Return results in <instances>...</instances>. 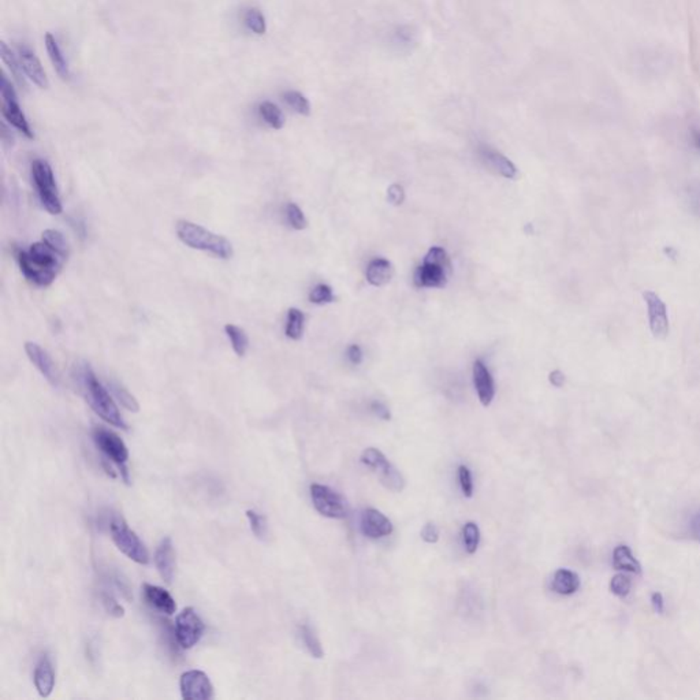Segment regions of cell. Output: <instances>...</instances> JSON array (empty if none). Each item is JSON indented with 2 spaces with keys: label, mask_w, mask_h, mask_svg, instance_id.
Instances as JSON below:
<instances>
[{
  "label": "cell",
  "mask_w": 700,
  "mask_h": 700,
  "mask_svg": "<svg viewBox=\"0 0 700 700\" xmlns=\"http://www.w3.org/2000/svg\"><path fill=\"white\" fill-rule=\"evenodd\" d=\"M68 257L56 252L46 241L31 245L28 251H18L17 261L22 275L38 288H48L61 273Z\"/></svg>",
  "instance_id": "1"
},
{
  "label": "cell",
  "mask_w": 700,
  "mask_h": 700,
  "mask_svg": "<svg viewBox=\"0 0 700 700\" xmlns=\"http://www.w3.org/2000/svg\"><path fill=\"white\" fill-rule=\"evenodd\" d=\"M75 380L78 382L81 394L92 410L108 424L127 429V424L122 417L111 392L98 379L90 365L86 362L80 364L75 367Z\"/></svg>",
  "instance_id": "2"
},
{
  "label": "cell",
  "mask_w": 700,
  "mask_h": 700,
  "mask_svg": "<svg viewBox=\"0 0 700 700\" xmlns=\"http://www.w3.org/2000/svg\"><path fill=\"white\" fill-rule=\"evenodd\" d=\"M177 237L192 249L208 252L215 257L227 260L233 256V245L223 236L215 234L197 223L190 221H178L175 226Z\"/></svg>",
  "instance_id": "3"
},
{
  "label": "cell",
  "mask_w": 700,
  "mask_h": 700,
  "mask_svg": "<svg viewBox=\"0 0 700 700\" xmlns=\"http://www.w3.org/2000/svg\"><path fill=\"white\" fill-rule=\"evenodd\" d=\"M451 264L442 248L434 246L428 251L424 263L414 273V285L417 288H444Z\"/></svg>",
  "instance_id": "4"
},
{
  "label": "cell",
  "mask_w": 700,
  "mask_h": 700,
  "mask_svg": "<svg viewBox=\"0 0 700 700\" xmlns=\"http://www.w3.org/2000/svg\"><path fill=\"white\" fill-rule=\"evenodd\" d=\"M110 533L114 545L123 553L127 558L136 564L147 565L150 563V553L136 532L129 528L127 523L122 516H113L110 521Z\"/></svg>",
  "instance_id": "5"
},
{
  "label": "cell",
  "mask_w": 700,
  "mask_h": 700,
  "mask_svg": "<svg viewBox=\"0 0 700 700\" xmlns=\"http://www.w3.org/2000/svg\"><path fill=\"white\" fill-rule=\"evenodd\" d=\"M32 178L37 196L44 209L48 211L51 215L62 214L63 207L51 166L46 160L36 159L32 163Z\"/></svg>",
  "instance_id": "6"
},
{
  "label": "cell",
  "mask_w": 700,
  "mask_h": 700,
  "mask_svg": "<svg viewBox=\"0 0 700 700\" xmlns=\"http://www.w3.org/2000/svg\"><path fill=\"white\" fill-rule=\"evenodd\" d=\"M367 468L375 472L380 483L390 491L401 493L405 489V479L386 456L376 447H367L360 457Z\"/></svg>",
  "instance_id": "7"
},
{
  "label": "cell",
  "mask_w": 700,
  "mask_h": 700,
  "mask_svg": "<svg viewBox=\"0 0 700 700\" xmlns=\"http://www.w3.org/2000/svg\"><path fill=\"white\" fill-rule=\"evenodd\" d=\"M92 438L96 447L103 453L107 461H113L118 465L120 475L126 483L130 481L129 479V469H127V460H129V450L126 447L125 442L120 439V437L107 429V428L98 426L92 431Z\"/></svg>",
  "instance_id": "8"
},
{
  "label": "cell",
  "mask_w": 700,
  "mask_h": 700,
  "mask_svg": "<svg viewBox=\"0 0 700 700\" xmlns=\"http://www.w3.org/2000/svg\"><path fill=\"white\" fill-rule=\"evenodd\" d=\"M309 491L316 512L335 520H341L348 516V503L335 490L323 484H312Z\"/></svg>",
  "instance_id": "9"
},
{
  "label": "cell",
  "mask_w": 700,
  "mask_h": 700,
  "mask_svg": "<svg viewBox=\"0 0 700 700\" xmlns=\"http://www.w3.org/2000/svg\"><path fill=\"white\" fill-rule=\"evenodd\" d=\"M205 625L193 607L184 609L175 620V639L181 649H193L203 637Z\"/></svg>",
  "instance_id": "10"
},
{
  "label": "cell",
  "mask_w": 700,
  "mask_h": 700,
  "mask_svg": "<svg viewBox=\"0 0 700 700\" xmlns=\"http://www.w3.org/2000/svg\"><path fill=\"white\" fill-rule=\"evenodd\" d=\"M181 696L185 700H209L215 698L214 685L202 670H188L179 679Z\"/></svg>",
  "instance_id": "11"
},
{
  "label": "cell",
  "mask_w": 700,
  "mask_h": 700,
  "mask_svg": "<svg viewBox=\"0 0 700 700\" xmlns=\"http://www.w3.org/2000/svg\"><path fill=\"white\" fill-rule=\"evenodd\" d=\"M643 298L647 304L649 310V330L652 335L658 340L667 338L669 334V316L667 304L655 291H647L643 293Z\"/></svg>",
  "instance_id": "12"
},
{
  "label": "cell",
  "mask_w": 700,
  "mask_h": 700,
  "mask_svg": "<svg viewBox=\"0 0 700 700\" xmlns=\"http://www.w3.org/2000/svg\"><path fill=\"white\" fill-rule=\"evenodd\" d=\"M25 352L28 355V359L31 360V362L40 371V374L44 376L53 387H58L61 382L59 372L48 352L36 342H25Z\"/></svg>",
  "instance_id": "13"
},
{
  "label": "cell",
  "mask_w": 700,
  "mask_h": 700,
  "mask_svg": "<svg viewBox=\"0 0 700 700\" xmlns=\"http://www.w3.org/2000/svg\"><path fill=\"white\" fill-rule=\"evenodd\" d=\"M360 530L370 539H382L393 533V523L377 509H367L361 514Z\"/></svg>",
  "instance_id": "14"
},
{
  "label": "cell",
  "mask_w": 700,
  "mask_h": 700,
  "mask_svg": "<svg viewBox=\"0 0 700 700\" xmlns=\"http://www.w3.org/2000/svg\"><path fill=\"white\" fill-rule=\"evenodd\" d=\"M155 566L164 583L171 584L175 573V550L170 536L162 539L159 546L156 547L154 557Z\"/></svg>",
  "instance_id": "15"
},
{
  "label": "cell",
  "mask_w": 700,
  "mask_h": 700,
  "mask_svg": "<svg viewBox=\"0 0 700 700\" xmlns=\"http://www.w3.org/2000/svg\"><path fill=\"white\" fill-rule=\"evenodd\" d=\"M18 58L23 68V73L31 81H33V84L41 89H47L50 86L48 77L41 66V62L32 50H29L25 46H18Z\"/></svg>",
  "instance_id": "16"
},
{
  "label": "cell",
  "mask_w": 700,
  "mask_h": 700,
  "mask_svg": "<svg viewBox=\"0 0 700 700\" xmlns=\"http://www.w3.org/2000/svg\"><path fill=\"white\" fill-rule=\"evenodd\" d=\"M142 594L147 605L162 615H172L177 610L175 599L170 592L162 587L145 583L142 585Z\"/></svg>",
  "instance_id": "17"
},
{
  "label": "cell",
  "mask_w": 700,
  "mask_h": 700,
  "mask_svg": "<svg viewBox=\"0 0 700 700\" xmlns=\"http://www.w3.org/2000/svg\"><path fill=\"white\" fill-rule=\"evenodd\" d=\"M34 686L41 698H48L55 688V670L48 654H43L37 661L33 673Z\"/></svg>",
  "instance_id": "18"
},
{
  "label": "cell",
  "mask_w": 700,
  "mask_h": 700,
  "mask_svg": "<svg viewBox=\"0 0 700 700\" xmlns=\"http://www.w3.org/2000/svg\"><path fill=\"white\" fill-rule=\"evenodd\" d=\"M474 383L475 389L478 392L479 399L483 407H489L496 395V386H494V379L487 370V367L478 360L474 364Z\"/></svg>",
  "instance_id": "19"
},
{
  "label": "cell",
  "mask_w": 700,
  "mask_h": 700,
  "mask_svg": "<svg viewBox=\"0 0 700 700\" xmlns=\"http://www.w3.org/2000/svg\"><path fill=\"white\" fill-rule=\"evenodd\" d=\"M480 157L487 164V167L491 169L496 174H499L508 179H516L517 169L506 156L496 152L490 147H481L480 148Z\"/></svg>",
  "instance_id": "20"
},
{
  "label": "cell",
  "mask_w": 700,
  "mask_h": 700,
  "mask_svg": "<svg viewBox=\"0 0 700 700\" xmlns=\"http://www.w3.org/2000/svg\"><path fill=\"white\" fill-rule=\"evenodd\" d=\"M1 114L4 120H7L11 126L18 129L22 135L28 138H34V133L29 126V122L26 120L25 114L22 113L17 99H10V100H3L1 104Z\"/></svg>",
  "instance_id": "21"
},
{
  "label": "cell",
  "mask_w": 700,
  "mask_h": 700,
  "mask_svg": "<svg viewBox=\"0 0 700 700\" xmlns=\"http://www.w3.org/2000/svg\"><path fill=\"white\" fill-rule=\"evenodd\" d=\"M551 588L560 595H573L580 588V578L576 572L569 569H558L551 580Z\"/></svg>",
  "instance_id": "22"
},
{
  "label": "cell",
  "mask_w": 700,
  "mask_h": 700,
  "mask_svg": "<svg viewBox=\"0 0 700 700\" xmlns=\"http://www.w3.org/2000/svg\"><path fill=\"white\" fill-rule=\"evenodd\" d=\"M394 276L392 263L386 258H375L368 264L367 281L374 286H383L389 283Z\"/></svg>",
  "instance_id": "23"
},
{
  "label": "cell",
  "mask_w": 700,
  "mask_h": 700,
  "mask_svg": "<svg viewBox=\"0 0 700 700\" xmlns=\"http://www.w3.org/2000/svg\"><path fill=\"white\" fill-rule=\"evenodd\" d=\"M613 566L615 570L630 572V573H642V565L633 555L631 548L625 545H618L613 551Z\"/></svg>",
  "instance_id": "24"
},
{
  "label": "cell",
  "mask_w": 700,
  "mask_h": 700,
  "mask_svg": "<svg viewBox=\"0 0 700 700\" xmlns=\"http://www.w3.org/2000/svg\"><path fill=\"white\" fill-rule=\"evenodd\" d=\"M46 48H47L48 56L51 59L52 66L56 70L58 75L62 80L68 81L70 80V70H68V62H66L63 53L61 51V48H59L55 37L51 33L46 34Z\"/></svg>",
  "instance_id": "25"
},
{
  "label": "cell",
  "mask_w": 700,
  "mask_h": 700,
  "mask_svg": "<svg viewBox=\"0 0 700 700\" xmlns=\"http://www.w3.org/2000/svg\"><path fill=\"white\" fill-rule=\"evenodd\" d=\"M224 333H226L227 338L230 340L234 353L239 357H244L248 352V348H249V338H248L245 330L239 325L229 323V325H224Z\"/></svg>",
  "instance_id": "26"
},
{
  "label": "cell",
  "mask_w": 700,
  "mask_h": 700,
  "mask_svg": "<svg viewBox=\"0 0 700 700\" xmlns=\"http://www.w3.org/2000/svg\"><path fill=\"white\" fill-rule=\"evenodd\" d=\"M298 634H300V639H301L304 647L307 649L308 652L313 658L322 659L325 657V651H323L319 637L316 636L315 631L308 624H301L298 627Z\"/></svg>",
  "instance_id": "27"
},
{
  "label": "cell",
  "mask_w": 700,
  "mask_h": 700,
  "mask_svg": "<svg viewBox=\"0 0 700 700\" xmlns=\"http://www.w3.org/2000/svg\"><path fill=\"white\" fill-rule=\"evenodd\" d=\"M304 325H305L304 313L297 308H291L288 312L286 328H285L286 337L293 341L301 340V337L304 334Z\"/></svg>",
  "instance_id": "28"
},
{
  "label": "cell",
  "mask_w": 700,
  "mask_h": 700,
  "mask_svg": "<svg viewBox=\"0 0 700 700\" xmlns=\"http://www.w3.org/2000/svg\"><path fill=\"white\" fill-rule=\"evenodd\" d=\"M258 114L264 120V122L271 126L273 129H282L285 125V117L283 113L279 110L276 104L271 102H263L258 105Z\"/></svg>",
  "instance_id": "29"
},
{
  "label": "cell",
  "mask_w": 700,
  "mask_h": 700,
  "mask_svg": "<svg viewBox=\"0 0 700 700\" xmlns=\"http://www.w3.org/2000/svg\"><path fill=\"white\" fill-rule=\"evenodd\" d=\"M0 53H1V61L11 70V74L17 80L18 84L21 86H25V80L22 77L23 68L19 62V58L13 53V51L9 48V46L4 41H1V44H0Z\"/></svg>",
  "instance_id": "30"
},
{
  "label": "cell",
  "mask_w": 700,
  "mask_h": 700,
  "mask_svg": "<svg viewBox=\"0 0 700 700\" xmlns=\"http://www.w3.org/2000/svg\"><path fill=\"white\" fill-rule=\"evenodd\" d=\"M108 390L120 401V405L123 408H126V409L130 410V412H138L140 410V405H138L135 395L129 393L127 389H125L118 382H110L108 383Z\"/></svg>",
  "instance_id": "31"
},
{
  "label": "cell",
  "mask_w": 700,
  "mask_h": 700,
  "mask_svg": "<svg viewBox=\"0 0 700 700\" xmlns=\"http://www.w3.org/2000/svg\"><path fill=\"white\" fill-rule=\"evenodd\" d=\"M462 540L464 547L468 554H475L478 551L480 543V530L478 524L474 521H468L462 528Z\"/></svg>",
  "instance_id": "32"
},
{
  "label": "cell",
  "mask_w": 700,
  "mask_h": 700,
  "mask_svg": "<svg viewBox=\"0 0 700 700\" xmlns=\"http://www.w3.org/2000/svg\"><path fill=\"white\" fill-rule=\"evenodd\" d=\"M283 99L296 113L305 115V117L310 114V103L303 93H300L297 90H288L283 93Z\"/></svg>",
  "instance_id": "33"
},
{
  "label": "cell",
  "mask_w": 700,
  "mask_h": 700,
  "mask_svg": "<svg viewBox=\"0 0 700 700\" xmlns=\"http://www.w3.org/2000/svg\"><path fill=\"white\" fill-rule=\"evenodd\" d=\"M244 21H245L246 28L251 32H254L257 36H261V34L266 33L267 23H266V18H264L263 13L260 10H257V9H249L245 13V16H244Z\"/></svg>",
  "instance_id": "34"
},
{
  "label": "cell",
  "mask_w": 700,
  "mask_h": 700,
  "mask_svg": "<svg viewBox=\"0 0 700 700\" xmlns=\"http://www.w3.org/2000/svg\"><path fill=\"white\" fill-rule=\"evenodd\" d=\"M43 241H46L50 246H52L56 252H59L61 255H63L65 257L68 256V244L65 236L58 231V230H53V229H48L43 233Z\"/></svg>",
  "instance_id": "35"
},
{
  "label": "cell",
  "mask_w": 700,
  "mask_h": 700,
  "mask_svg": "<svg viewBox=\"0 0 700 700\" xmlns=\"http://www.w3.org/2000/svg\"><path fill=\"white\" fill-rule=\"evenodd\" d=\"M246 517H248L251 531L254 532V535L256 536L257 539L263 540L267 536V531H268L267 518L263 514L257 513L256 511H246Z\"/></svg>",
  "instance_id": "36"
},
{
  "label": "cell",
  "mask_w": 700,
  "mask_h": 700,
  "mask_svg": "<svg viewBox=\"0 0 700 700\" xmlns=\"http://www.w3.org/2000/svg\"><path fill=\"white\" fill-rule=\"evenodd\" d=\"M631 588L632 581L624 573H617L610 580V591L618 598H627L631 592Z\"/></svg>",
  "instance_id": "37"
},
{
  "label": "cell",
  "mask_w": 700,
  "mask_h": 700,
  "mask_svg": "<svg viewBox=\"0 0 700 700\" xmlns=\"http://www.w3.org/2000/svg\"><path fill=\"white\" fill-rule=\"evenodd\" d=\"M286 219L294 230L307 229V218H305L304 212L301 211V208L294 203H289L286 205Z\"/></svg>",
  "instance_id": "38"
},
{
  "label": "cell",
  "mask_w": 700,
  "mask_h": 700,
  "mask_svg": "<svg viewBox=\"0 0 700 700\" xmlns=\"http://www.w3.org/2000/svg\"><path fill=\"white\" fill-rule=\"evenodd\" d=\"M335 300L334 294H333V291L330 286L327 285H318L315 286L312 291L309 293V301L312 304H318V305H322V304H330Z\"/></svg>",
  "instance_id": "39"
},
{
  "label": "cell",
  "mask_w": 700,
  "mask_h": 700,
  "mask_svg": "<svg viewBox=\"0 0 700 700\" xmlns=\"http://www.w3.org/2000/svg\"><path fill=\"white\" fill-rule=\"evenodd\" d=\"M100 600H102L103 607L104 610L113 617L115 618H120L125 615V609L122 607L120 605V602H117V599L114 598L113 594H110L108 591L103 590L100 592Z\"/></svg>",
  "instance_id": "40"
},
{
  "label": "cell",
  "mask_w": 700,
  "mask_h": 700,
  "mask_svg": "<svg viewBox=\"0 0 700 700\" xmlns=\"http://www.w3.org/2000/svg\"><path fill=\"white\" fill-rule=\"evenodd\" d=\"M459 480H460V487H461L464 496L472 498L474 496V481H472V474L466 465L459 466Z\"/></svg>",
  "instance_id": "41"
},
{
  "label": "cell",
  "mask_w": 700,
  "mask_h": 700,
  "mask_svg": "<svg viewBox=\"0 0 700 700\" xmlns=\"http://www.w3.org/2000/svg\"><path fill=\"white\" fill-rule=\"evenodd\" d=\"M420 536L422 539L426 542V543H429V545H434L439 540V528L435 523L429 521L427 523L423 528H422V532H420Z\"/></svg>",
  "instance_id": "42"
},
{
  "label": "cell",
  "mask_w": 700,
  "mask_h": 700,
  "mask_svg": "<svg viewBox=\"0 0 700 700\" xmlns=\"http://www.w3.org/2000/svg\"><path fill=\"white\" fill-rule=\"evenodd\" d=\"M387 199L394 205H401L405 200V192L401 185L394 184L387 189Z\"/></svg>",
  "instance_id": "43"
},
{
  "label": "cell",
  "mask_w": 700,
  "mask_h": 700,
  "mask_svg": "<svg viewBox=\"0 0 700 700\" xmlns=\"http://www.w3.org/2000/svg\"><path fill=\"white\" fill-rule=\"evenodd\" d=\"M371 410H372V413H374L375 416H377V417H379V419H382V420L389 422V420L392 419V413H390L389 408H387L385 404L379 402V401H372V402H371Z\"/></svg>",
  "instance_id": "44"
},
{
  "label": "cell",
  "mask_w": 700,
  "mask_h": 700,
  "mask_svg": "<svg viewBox=\"0 0 700 700\" xmlns=\"http://www.w3.org/2000/svg\"><path fill=\"white\" fill-rule=\"evenodd\" d=\"M651 606L657 615H664L665 613V599L661 592H654L651 595Z\"/></svg>",
  "instance_id": "45"
},
{
  "label": "cell",
  "mask_w": 700,
  "mask_h": 700,
  "mask_svg": "<svg viewBox=\"0 0 700 700\" xmlns=\"http://www.w3.org/2000/svg\"><path fill=\"white\" fill-rule=\"evenodd\" d=\"M348 357L350 360V362L355 364V365L361 364V361H362V352H361V348H360L359 345L349 346V349H348Z\"/></svg>",
  "instance_id": "46"
},
{
  "label": "cell",
  "mask_w": 700,
  "mask_h": 700,
  "mask_svg": "<svg viewBox=\"0 0 700 700\" xmlns=\"http://www.w3.org/2000/svg\"><path fill=\"white\" fill-rule=\"evenodd\" d=\"M548 380H550V383H551L554 387H558V389H560V387H563V386H564L566 377H565L564 374H563L560 370H555V371H553V372L548 375Z\"/></svg>",
  "instance_id": "47"
},
{
  "label": "cell",
  "mask_w": 700,
  "mask_h": 700,
  "mask_svg": "<svg viewBox=\"0 0 700 700\" xmlns=\"http://www.w3.org/2000/svg\"><path fill=\"white\" fill-rule=\"evenodd\" d=\"M691 528H692V533H694L695 539H696V540H699L700 542V514H698V516H696V517L692 520V526H691Z\"/></svg>",
  "instance_id": "48"
},
{
  "label": "cell",
  "mask_w": 700,
  "mask_h": 700,
  "mask_svg": "<svg viewBox=\"0 0 700 700\" xmlns=\"http://www.w3.org/2000/svg\"><path fill=\"white\" fill-rule=\"evenodd\" d=\"M694 137H695V141H696V144H698V145H699V147H700V135H699V133H698V132H695V133H694Z\"/></svg>",
  "instance_id": "49"
}]
</instances>
